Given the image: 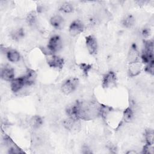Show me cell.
<instances>
[{
    "instance_id": "6da1fadb",
    "label": "cell",
    "mask_w": 154,
    "mask_h": 154,
    "mask_svg": "<svg viewBox=\"0 0 154 154\" xmlns=\"http://www.w3.org/2000/svg\"><path fill=\"white\" fill-rule=\"evenodd\" d=\"M79 80L76 78H70L67 79L61 85V90L66 94L73 93L77 88Z\"/></svg>"
},
{
    "instance_id": "7a4b0ae2",
    "label": "cell",
    "mask_w": 154,
    "mask_h": 154,
    "mask_svg": "<svg viewBox=\"0 0 154 154\" xmlns=\"http://www.w3.org/2000/svg\"><path fill=\"white\" fill-rule=\"evenodd\" d=\"M62 40L60 36L54 35L50 38L47 46V49L51 53H55L60 51L62 48Z\"/></svg>"
},
{
    "instance_id": "3957f363",
    "label": "cell",
    "mask_w": 154,
    "mask_h": 154,
    "mask_svg": "<svg viewBox=\"0 0 154 154\" xmlns=\"http://www.w3.org/2000/svg\"><path fill=\"white\" fill-rule=\"evenodd\" d=\"M117 78L115 73L112 71H109L106 73L103 77L102 85L105 88H108L116 85Z\"/></svg>"
},
{
    "instance_id": "277c9868",
    "label": "cell",
    "mask_w": 154,
    "mask_h": 154,
    "mask_svg": "<svg viewBox=\"0 0 154 154\" xmlns=\"http://www.w3.org/2000/svg\"><path fill=\"white\" fill-rule=\"evenodd\" d=\"M47 63L49 67L57 69H61L64 64L63 58L53 54L48 55Z\"/></svg>"
},
{
    "instance_id": "5b68a950",
    "label": "cell",
    "mask_w": 154,
    "mask_h": 154,
    "mask_svg": "<svg viewBox=\"0 0 154 154\" xmlns=\"http://www.w3.org/2000/svg\"><path fill=\"white\" fill-rule=\"evenodd\" d=\"M85 45L88 52L91 55H95L97 51V43L96 38L91 35L85 37Z\"/></svg>"
},
{
    "instance_id": "8992f818",
    "label": "cell",
    "mask_w": 154,
    "mask_h": 154,
    "mask_svg": "<svg viewBox=\"0 0 154 154\" xmlns=\"http://www.w3.org/2000/svg\"><path fill=\"white\" fill-rule=\"evenodd\" d=\"M84 29V25L79 20H73L69 26V32L73 35H77L83 32Z\"/></svg>"
},
{
    "instance_id": "52a82bcc",
    "label": "cell",
    "mask_w": 154,
    "mask_h": 154,
    "mask_svg": "<svg viewBox=\"0 0 154 154\" xmlns=\"http://www.w3.org/2000/svg\"><path fill=\"white\" fill-rule=\"evenodd\" d=\"M14 77V70L10 66H5L1 69V78L6 81H11Z\"/></svg>"
},
{
    "instance_id": "ba28073f",
    "label": "cell",
    "mask_w": 154,
    "mask_h": 154,
    "mask_svg": "<svg viewBox=\"0 0 154 154\" xmlns=\"http://www.w3.org/2000/svg\"><path fill=\"white\" fill-rule=\"evenodd\" d=\"M4 140H5V144L8 147L9 153H24V152L22 151L8 136L5 135L4 138Z\"/></svg>"
},
{
    "instance_id": "9c48e42d",
    "label": "cell",
    "mask_w": 154,
    "mask_h": 154,
    "mask_svg": "<svg viewBox=\"0 0 154 154\" xmlns=\"http://www.w3.org/2000/svg\"><path fill=\"white\" fill-rule=\"evenodd\" d=\"M142 69V64L138 61L129 63L128 67V74L131 77H134L138 75Z\"/></svg>"
},
{
    "instance_id": "30bf717a",
    "label": "cell",
    "mask_w": 154,
    "mask_h": 154,
    "mask_svg": "<svg viewBox=\"0 0 154 154\" xmlns=\"http://www.w3.org/2000/svg\"><path fill=\"white\" fill-rule=\"evenodd\" d=\"M79 120H76L68 117L67 119H65L63 122V126L64 128L71 131H76L79 129L80 123L79 122Z\"/></svg>"
},
{
    "instance_id": "8fae6325",
    "label": "cell",
    "mask_w": 154,
    "mask_h": 154,
    "mask_svg": "<svg viewBox=\"0 0 154 154\" xmlns=\"http://www.w3.org/2000/svg\"><path fill=\"white\" fill-rule=\"evenodd\" d=\"M24 85H25V83L23 76L14 78L11 81V84H10L11 90L13 92H14V93H16L20 91Z\"/></svg>"
},
{
    "instance_id": "7c38bea8",
    "label": "cell",
    "mask_w": 154,
    "mask_h": 154,
    "mask_svg": "<svg viewBox=\"0 0 154 154\" xmlns=\"http://www.w3.org/2000/svg\"><path fill=\"white\" fill-rule=\"evenodd\" d=\"M139 58H140L139 52L138 51L136 45L134 43L131 45L128 52V58L129 63L138 61Z\"/></svg>"
},
{
    "instance_id": "4fadbf2b",
    "label": "cell",
    "mask_w": 154,
    "mask_h": 154,
    "mask_svg": "<svg viewBox=\"0 0 154 154\" xmlns=\"http://www.w3.org/2000/svg\"><path fill=\"white\" fill-rule=\"evenodd\" d=\"M37 73L35 70L28 69L26 72V74L23 76L24 81L25 85H31L34 84L36 80Z\"/></svg>"
},
{
    "instance_id": "5bb4252c",
    "label": "cell",
    "mask_w": 154,
    "mask_h": 154,
    "mask_svg": "<svg viewBox=\"0 0 154 154\" xmlns=\"http://www.w3.org/2000/svg\"><path fill=\"white\" fill-rule=\"evenodd\" d=\"M51 25L57 29H61L64 26V20L63 17L60 15H55L50 19Z\"/></svg>"
},
{
    "instance_id": "9a60e30c",
    "label": "cell",
    "mask_w": 154,
    "mask_h": 154,
    "mask_svg": "<svg viewBox=\"0 0 154 154\" xmlns=\"http://www.w3.org/2000/svg\"><path fill=\"white\" fill-rule=\"evenodd\" d=\"M6 56L8 61L12 63L18 62L20 59V54L14 49H9L6 52Z\"/></svg>"
},
{
    "instance_id": "2e32d148",
    "label": "cell",
    "mask_w": 154,
    "mask_h": 154,
    "mask_svg": "<svg viewBox=\"0 0 154 154\" xmlns=\"http://www.w3.org/2000/svg\"><path fill=\"white\" fill-rule=\"evenodd\" d=\"M29 125L30 126L34 129H38L39 128L41 127V126L43 124V120L42 117L39 116H32L30 120H29Z\"/></svg>"
},
{
    "instance_id": "e0dca14e",
    "label": "cell",
    "mask_w": 154,
    "mask_h": 154,
    "mask_svg": "<svg viewBox=\"0 0 154 154\" xmlns=\"http://www.w3.org/2000/svg\"><path fill=\"white\" fill-rule=\"evenodd\" d=\"M135 23V19L132 15L129 14L125 16V17L122 20V25L124 27L127 28H130L134 26Z\"/></svg>"
},
{
    "instance_id": "ac0fdd59",
    "label": "cell",
    "mask_w": 154,
    "mask_h": 154,
    "mask_svg": "<svg viewBox=\"0 0 154 154\" xmlns=\"http://www.w3.org/2000/svg\"><path fill=\"white\" fill-rule=\"evenodd\" d=\"M26 23L31 26H34L37 22V14L35 11H32L29 12L26 18Z\"/></svg>"
},
{
    "instance_id": "d6986e66",
    "label": "cell",
    "mask_w": 154,
    "mask_h": 154,
    "mask_svg": "<svg viewBox=\"0 0 154 154\" xmlns=\"http://www.w3.org/2000/svg\"><path fill=\"white\" fill-rule=\"evenodd\" d=\"M153 131L151 129H148L145 131L144 138L146 144L152 146L153 144Z\"/></svg>"
},
{
    "instance_id": "ffe728a7",
    "label": "cell",
    "mask_w": 154,
    "mask_h": 154,
    "mask_svg": "<svg viewBox=\"0 0 154 154\" xmlns=\"http://www.w3.org/2000/svg\"><path fill=\"white\" fill-rule=\"evenodd\" d=\"M134 117V112L131 107L129 106L126 108L124 111H123V120L125 122H130Z\"/></svg>"
},
{
    "instance_id": "44dd1931",
    "label": "cell",
    "mask_w": 154,
    "mask_h": 154,
    "mask_svg": "<svg viewBox=\"0 0 154 154\" xmlns=\"http://www.w3.org/2000/svg\"><path fill=\"white\" fill-rule=\"evenodd\" d=\"M25 35V31L23 28H18L11 32V38L14 40H19L22 39Z\"/></svg>"
},
{
    "instance_id": "7402d4cb",
    "label": "cell",
    "mask_w": 154,
    "mask_h": 154,
    "mask_svg": "<svg viewBox=\"0 0 154 154\" xmlns=\"http://www.w3.org/2000/svg\"><path fill=\"white\" fill-rule=\"evenodd\" d=\"M60 10L65 13H70L73 11V7L69 2H64L60 5Z\"/></svg>"
},
{
    "instance_id": "603a6c76",
    "label": "cell",
    "mask_w": 154,
    "mask_h": 154,
    "mask_svg": "<svg viewBox=\"0 0 154 154\" xmlns=\"http://www.w3.org/2000/svg\"><path fill=\"white\" fill-rule=\"evenodd\" d=\"M79 67L80 69L82 70L84 75L86 76L88 75V72L90 71V70L92 68V66L91 64H87V63H84L79 64Z\"/></svg>"
},
{
    "instance_id": "cb8c5ba5",
    "label": "cell",
    "mask_w": 154,
    "mask_h": 154,
    "mask_svg": "<svg viewBox=\"0 0 154 154\" xmlns=\"http://www.w3.org/2000/svg\"><path fill=\"white\" fill-rule=\"evenodd\" d=\"M144 70L148 73L153 75L154 73V61L146 64Z\"/></svg>"
},
{
    "instance_id": "d4e9b609",
    "label": "cell",
    "mask_w": 154,
    "mask_h": 154,
    "mask_svg": "<svg viewBox=\"0 0 154 154\" xmlns=\"http://www.w3.org/2000/svg\"><path fill=\"white\" fill-rule=\"evenodd\" d=\"M142 153H153V148L152 146H150L148 144H145L143 147Z\"/></svg>"
},
{
    "instance_id": "484cf974",
    "label": "cell",
    "mask_w": 154,
    "mask_h": 154,
    "mask_svg": "<svg viewBox=\"0 0 154 154\" xmlns=\"http://www.w3.org/2000/svg\"><path fill=\"white\" fill-rule=\"evenodd\" d=\"M141 34L144 38H147L150 35V30L148 28H144L143 29Z\"/></svg>"
}]
</instances>
